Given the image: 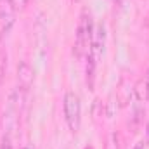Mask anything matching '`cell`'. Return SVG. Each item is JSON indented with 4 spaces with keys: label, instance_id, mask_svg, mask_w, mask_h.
Returning a JSON list of instances; mask_svg holds the SVG:
<instances>
[{
    "label": "cell",
    "instance_id": "obj_8",
    "mask_svg": "<svg viewBox=\"0 0 149 149\" xmlns=\"http://www.w3.org/2000/svg\"><path fill=\"white\" fill-rule=\"evenodd\" d=\"M3 63H5V56L0 49V78H2V73H3Z\"/></svg>",
    "mask_w": 149,
    "mask_h": 149
},
{
    "label": "cell",
    "instance_id": "obj_7",
    "mask_svg": "<svg viewBox=\"0 0 149 149\" xmlns=\"http://www.w3.org/2000/svg\"><path fill=\"white\" fill-rule=\"evenodd\" d=\"M9 2H10L12 9H23V7L28 3V0H9Z\"/></svg>",
    "mask_w": 149,
    "mask_h": 149
},
{
    "label": "cell",
    "instance_id": "obj_5",
    "mask_svg": "<svg viewBox=\"0 0 149 149\" xmlns=\"http://www.w3.org/2000/svg\"><path fill=\"white\" fill-rule=\"evenodd\" d=\"M0 149H14V146H12V137H10V134H9V132H7V134H3Z\"/></svg>",
    "mask_w": 149,
    "mask_h": 149
},
{
    "label": "cell",
    "instance_id": "obj_12",
    "mask_svg": "<svg viewBox=\"0 0 149 149\" xmlns=\"http://www.w3.org/2000/svg\"><path fill=\"white\" fill-rule=\"evenodd\" d=\"M146 134H148V137H149V123H148V127H146Z\"/></svg>",
    "mask_w": 149,
    "mask_h": 149
},
{
    "label": "cell",
    "instance_id": "obj_3",
    "mask_svg": "<svg viewBox=\"0 0 149 149\" xmlns=\"http://www.w3.org/2000/svg\"><path fill=\"white\" fill-rule=\"evenodd\" d=\"M104 42H106V31H104V26L99 24V26H95L94 35H92L90 49H88V59H92L94 63H99V59L104 52Z\"/></svg>",
    "mask_w": 149,
    "mask_h": 149
},
{
    "label": "cell",
    "instance_id": "obj_10",
    "mask_svg": "<svg viewBox=\"0 0 149 149\" xmlns=\"http://www.w3.org/2000/svg\"><path fill=\"white\" fill-rule=\"evenodd\" d=\"M146 85H149V70H148V76H146Z\"/></svg>",
    "mask_w": 149,
    "mask_h": 149
},
{
    "label": "cell",
    "instance_id": "obj_2",
    "mask_svg": "<svg viewBox=\"0 0 149 149\" xmlns=\"http://www.w3.org/2000/svg\"><path fill=\"white\" fill-rule=\"evenodd\" d=\"M64 120L68 128L76 134L81 125V102L74 92H66L64 95Z\"/></svg>",
    "mask_w": 149,
    "mask_h": 149
},
{
    "label": "cell",
    "instance_id": "obj_9",
    "mask_svg": "<svg viewBox=\"0 0 149 149\" xmlns=\"http://www.w3.org/2000/svg\"><path fill=\"white\" fill-rule=\"evenodd\" d=\"M146 95H148V99H149V85H146Z\"/></svg>",
    "mask_w": 149,
    "mask_h": 149
},
{
    "label": "cell",
    "instance_id": "obj_4",
    "mask_svg": "<svg viewBox=\"0 0 149 149\" xmlns=\"http://www.w3.org/2000/svg\"><path fill=\"white\" fill-rule=\"evenodd\" d=\"M33 68L26 63V61H23V63H19V66H17V80H19V85L23 87V90H26V88H30L31 87V83H33Z\"/></svg>",
    "mask_w": 149,
    "mask_h": 149
},
{
    "label": "cell",
    "instance_id": "obj_11",
    "mask_svg": "<svg viewBox=\"0 0 149 149\" xmlns=\"http://www.w3.org/2000/svg\"><path fill=\"white\" fill-rule=\"evenodd\" d=\"M135 149H144V144H137V148Z\"/></svg>",
    "mask_w": 149,
    "mask_h": 149
},
{
    "label": "cell",
    "instance_id": "obj_1",
    "mask_svg": "<svg viewBox=\"0 0 149 149\" xmlns=\"http://www.w3.org/2000/svg\"><path fill=\"white\" fill-rule=\"evenodd\" d=\"M92 35H94V26H92V16L83 10L80 16V23L76 28V38H74V47H73V54L81 59L88 49H90V42H92Z\"/></svg>",
    "mask_w": 149,
    "mask_h": 149
},
{
    "label": "cell",
    "instance_id": "obj_13",
    "mask_svg": "<svg viewBox=\"0 0 149 149\" xmlns=\"http://www.w3.org/2000/svg\"><path fill=\"white\" fill-rule=\"evenodd\" d=\"M24 149H35V148H33V146H26Z\"/></svg>",
    "mask_w": 149,
    "mask_h": 149
},
{
    "label": "cell",
    "instance_id": "obj_14",
    "mask_svg": "<svg viewBox=\"0 0 149 149\" xmlns=\"http://www.w3.org/2000/svg\"><path fill=\"white\" fill-rule=\"evenodd\" d=\"M73 2H80V0H73Z\"/></svg>",
    "mask_w": 149,
    "mask_h": 149
},
{
    "label": "cell",
    "instance_id": "obj_6",
    "mask_svg": "<svg viewBox=\"0 0 149 149\" xmlns=\"http://www.w3.org/2000/svg\"><path fill=\"white\" fill-rule=\"evenodd\" d=\"M108 149H118V137H116V134H111L109 137H108Z\"/></svg>",
    "mask_w": 149,
    "mask_h": 149
}]
</instances>
